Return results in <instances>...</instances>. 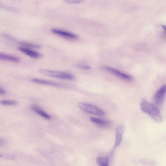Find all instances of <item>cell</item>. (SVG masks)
I'll use <instances>...</instances> for the list:
<instances>
[{"label":"cell","mask_w":166,"mask_h":166,"mask_svg":"<svg viewBox=\"0 0 166 166\" xmlns=\"http://www.w3.org/2000/svg\"><path fill=\"white\" fill-rule=\"evenodd\" d=\"M140 107L143 112L148 114L156 122L159 123L162 122V118L160 115L159 110L156 106L145 100H143L141 102Z\"/></svg>","instance_id":"1"},{"label":"cell","mask_w":166,"mask_h":166,"mask_svg":"<svg viewBox=\"0 0 166 166\" xmlns=\"http://www.w3.org/2000/svg\"><path fill=\"white\" fill-rule=\"evenodd\" d=\"M39 72L45 76L57 79L71 81H74L76 79L75 76L69 73L50 70L44 68L40 69Z\"/></svg>","instance_id":"2"},{"label":"cell","mask_w":166,"mask_h":166,"mask_svg":"<svg viewBox=\"0 0 166 166\" xmlns=\"http://www.w3.org/2000/svg\"><path fill=\"white\" fill-rule=\"evenodd\" d=\"M78 106L80 109L86 113L99 116H103L105 115L104 112L100 109L87 103L80 102Z\"/></svg>","instance_id":"3"},{"label":"cell","mask_w":166,"mask_h":166,"mask_svg":"<svg viewBox=\"0 0 166 166\" xmlns=\"http://www.w3.org/2000/svg\"><path fill=\"white\" fill-rule=\"evenodd\" d=\"M1 36L5 38L8 39L10 41H13L17 44L21 45V46H22V47L29 48H32L36 49H39L41 48V46L38 44L26 42L17 41V40L14 38L13 37H11L10 36L7 35V34H2Z\"/></svg>","instance_id":"4"},{"label":"cell","mask_w":166,"mask_h":166,"mask_svg":"<svg viewBox=\"0 0 166 166\" xmlns=\"http://www.w3.org/2000/svg\"><path fill=\"white\" fill-rule=\"evenodd\" d=\"M166 91V86L164 85L156 91L154 96V101L157 106H161L163 103Z\"/></svg>","instance_id":"5"},{"label":"cell","mask_w":166,"mask_h":166,"mask_svg":"<svg viewBox=\"0 0 166 166\" xmlns=\"http://www.w3.org/2000/svg\"><path fill=\"white\" fill-rule=\"evenodd\" d=\"M103 69L108 72L113 74V75L124 80L127 81H130L132 80L133 78L131 76L128 74L122 72L115 69V68L108 66H104Z\"/></svg>","instance_id":"6"},{"label":"cell","mask_w":166,"mask_h":166,"mask_svg":"<svg viewBox=\"0 0 166 166\" xmlns=\"http://www.w3.org/2000/svg\"><path fill=\"white\" fill-rule=\"evenodd\" d=\"M125 128L122 125L118 126L116 129V141L113 149H115L121 145L124 133Z\"/></svg>","instance_id":"7"},{"label":"cell","mask_w":166,"mask_h":166,"mask_svg":"<svg viewBox=\"0 0 166 166\" xmlns=\"http://www.w3.org/2000/svg\"><path fill=\"white\" fill-rule=\"evenodd\" d=\"M51 32L57 35L66 38L75 40L78 38V36L75 34L57 29H53L51 30Z\"/></svg>","instance_id":"8"},{"label":"cell","mask_w":166,"mask_h":166,"mask_svg":"<svg viewBox=\"0 0 166 166\" xmlns=\"http://www.w3.org/2000/svg\"><path fill=\"white\" fill-rule=\"evenodd\" d=\"M18 49L22 52L34 59H38L42 56L41 54L29 48L20 47Z\"/></svg>","instance_id":"9"},{"label":"cell","mask_w":166,"mask_h":166,"mask_svg":"<svg viewBox=\"0 0 166 166\" xmlns=\"http://www.w3.org/2000/svg\"><path fill=\"white\" fill-rule=\"evenodd\" d=\"M32 81L34 83L42 85H45L50 86L53 87L62 88L64 87V85L59 83L54 82H51L47 80L42 79H34L32 80Z\"/></svg>","instance_id":"10"},{"label":"cell","mask_w":166,"mask_h":166,"mask_svg":"<svg viewBox=\"0 0 166 166\" xmlns=\"http://www.w3.org/2000/svg\"><path fill=\"white\" fill-rule=\"evenodd\" d=\"M31 109L34 112L38 114L44 118L48 120L51 119L50 116L38 106L36 105H32L31 106Z\"/></svg>","instance_id":"11"},{"label":"cell","mask_w":166,"mask_h":166,"mask_svg":"<svg viewBox=\"0 0 166 166\" xmlns=\"http://www.w3.org/2000/svg\"><path fill=\"white\" fill-rule=\"evenodd\" d=\"M90 120L93 123L102 127H107L111 125V122L107 120L91 117Z\"/></svg>","instance_id":"12"},{"label":"cell","mask_w":166,"mask_h":166,"mask_svg":"<svg viewBox=\"0 0 166 166\" xmlns=\"http://www.w3.org/2000/svg\"><path fill=\"white\" fill-rule=\"evenodd\" d=\"M0 60L14 62H19L20 59L18 57L0 52Z\"/></svg>","instance_id":"13"},{"label":"cell","mask_w":166,"mask_h":166,"mask_svg":"<svg viewBox=\"0 0 166 166\" xmlns=\"http://www.w3.org/2000/svg\"><path fill=\"white\" fill-rule=\"evenodd\" d=\"M96 162L99 166H109V158L107 156H98L96 159Z\"/></svg>","instance_id":"14"},{"label":"cell","mask_w":166,"mask_h":166,"mask_svg":"<svg viewBox=\"0 0 166 166\" xmlns=\"http://www.w3.org/2000/svg\"><path fill=\"white\" fill-rule=\"evenodd\" d=\"M2 105L9 106H15L17 105V102L12 100H3L0 102Z\"/></svg>","instance_id":"15"},{"label":"cell","mask_w":166,"mask_h":166,"mask_svg":"<svg viewBox=\"0 0 166 166\" xmlns=\"http://www.w3.org/2000/svg\"><path fill=\"white\" fill-rule=\"evenodd\" d=\"M84 1L83 0H65L64 2L70 4H78L81 3Z\"/></svg>","instance_id":"16"},{"label":"cell","mask_w":166,"mask_h":166,"mask_svg":"<svg viewBox=\"0 0 166 166\" xmlns=\"http://www.w3.org/2000/svg\"><path fill=\"white\" fill-rule=\"evenodd\" d=\"M0 8L3 9L5 10H7L11 11H13V12H16L17 11L16 9L14 8H11L7 6L3 5L1 4H0Z\"/></svg>","instance_id":"17"},{"label":"cell","mask_w":166,"mask_h":166,"mask_svg":"<svg viewBox=\"0 0 166 166\" xmlns=\"http://www.w3.org/2000/svg\"><path fill=\"white\" fill-rule=\"evenodd\" d=\"M79 68L81 69L85 70H89L90 69L91 67L87 66H80Z\"/></svg>","instance_id":"18"},{"label":"cell","mask_w":166,"mask_h":166,"mask_svg":"<svg viewBox=\"0 0 166 166\" xmlns=\"http://www.w3.org/2000/svg\"><path fill=\"white\" fill-rule=\"evenodd\" d=\"M5 142L3 139L0 138V146H3L5 145Z\"/></svg>","instance_id":"19"},{"label":"cell","mask_w":166,"mask_h":166,"mask_svg":"<svg viewBox=\"0 0 166 166\" xmlns=\"http://www.w3.org/2000/svg\"><path fill=\"white\" fill-rule=\"evenodd\" d=\"M6 93V91L3 89L0 88V95H4Z\"/></svg>","instance_id":"20"},{"label":"cell","mask_w":166,"mask_h":166,"mask_svg":"<svg viewBox=\"0 0 166 166\" xmlns=\"http://www.w3.org/2000/svg\"><path fill=\"white\" fill-rule=\"evenodd\" d=\"M162 27H163V29H164L165 30V26L164 25H162Z\"/></svg>","instance_id":"21"},{"label":"cell","mask_w":166,"mask_h":166,"mask_svg":"<svg viewBox=\"0 0 166 166\" xmlns=\"http://www.w3.org/2000/svg\"><path fill=\"white\" fill-rule=\"evenodd\" d=\"M2 157V156L0 154V157Z\"/></svg>","instance_id":"22"}]
</instances>
